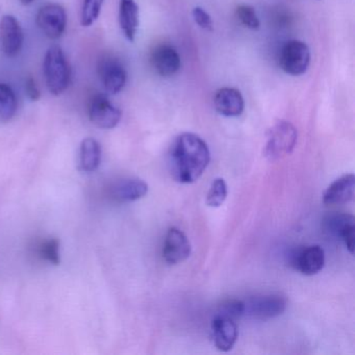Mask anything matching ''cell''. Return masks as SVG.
<instances>
[{"instance_id": "cell-7", "label": "cell", "mask_w": 355, "mask_h": 355, "mask_svg": "<svg viewBox=\"0 0 355 355\" xmlns=\"http://www.w3.org/2000/svg\"><path fill=\"white\" fill-rule=\"evenodd\" d=\"M97 71L103 88L109 94H117L125 86L128 72L117 58L112 55L101 58Z\"/></svg>"}, {"instance_id": "cell-18", "label": "cell", "mask_w": 355, "mask_h": 355, "mask_svg": "<svg viewBox=\"0 0 355 355\" xmlns=\"http://www.w3.org/2000/svg\"><path fill=\"white\" fill-rule=\"evenodd\" d=\"M139 7L135 0H120L119 24L125 38L130 42L136 39L139 28Z\"/></svg>"}, {"instance_id": "cell-27", "label": "cell", "mask_w": 355, "mask_h": 355, "mask_svg": "<svg viewBox=\"0 0 355 355\" xmlns=\"http://www.w3.org/2000/svg\"><path fill=\"white\" fill-rule=\"evenodd\" d=\"M26 93L31 101H37L40 98V90H39L38 86H37L36 80L32 76H28L26 80Z\"/></svg>"}, {"instance_id": "cell-17", "label": "cell", "mask_w": 355, "mask_h": 355, "mask_svg": "<svg viewBox=\"0 0 355 355\" xmlns=\"http://www.w3.org/2000/svg\"><path fill=\"white\" fill-rule=\"evenodd\" d=\"M148 192V184L140 178H124L114 184L112 196L118 202H134Z\"/></svg>"}, {"instance_id": "cell-4", "label": "cell", "mask_w": 355, "mask_h": 355, "mask_svg": "<svg viewBox=\"0 0 355 355\" xmlns=\"http://www.w3.org/2000/svg\"><path fill=\"white\" fill-rule=\"evenodd\" d=\"M311 64V51L302 41H288L280 49L279 65L286 73L302 76Z\"/></svg>"}, {"instance_id": "cell-14", "label": "cell", "mask_w": 355, "mask_h": 355, "mask_svg": "<svg viewBox=\"0 0 355 355\" xmlns=\"http://www.w3.org/2000/svg\"><path fill=\"white\" fill-rule=\"evenodd\" d=\"M214 342L220 351L227 352L238 340V326L234 320L216 315L211 322Z\"/></svg>"}, {"instance_id": "cell-19", "label": "cell", "mask_w": 355, "mask_h": 355, "mask_svg": "<svg viewBox=\"0 0 355 355\" xmlns=\"http://www.w3.org/2000/svg\"><path fill=\"white\" fill-rule=\"evenodd\" d=\"M101 146L95 139H85L80 145V169L93 172L99 167L101 162Z\"/></svg>"}, {"instance_id": "cell-3", "label": "cell", "mask_w": 355, "mask_h": 355, "mask_svg": "<svg viewBox=\"0 0 355 355\" xmlns=\"http://www.w3.org/2000/svg\"><path fill=\"white\" fill-rule=\"evenodd\" d=\"M297 130L291 122L279 120L267 132L265 157L270 161H277L292 153L296 146Z\"/></svg>"}, {"instance_id": "cell-21", "label": "cell", "mask_w": 355, "mask_h": 355, "mask_svg": "<svg viewBox=\"0 0 355 355\" xmlns=\"http://www.w3.org/2000/svg\"><path fill=\"white\" fill-rule=\"evenodd\" d=\"M227 184L223 178H216L211 182L207 196V205L211 207H220L227 197Z\"/></svg>"}, {"instance_id": "cell-22", "label": "cell", "mask_w": 355, "mask_h": 355, "mask_svg": "<svg viewBox=\"0 0 355 355\" xmlns=\"http://www.w3.org/2000/svg\"><path fill=\"white\" fill-rule=\"evenodd\" d=\"M216 315L230 318V319L236 321L245 315L244 301L238 300V299H228V300L223 301Z\"/></svg>"}, {"instance_id": "cell-1", "label": "cell", "mask_w": 355, "mask_h": 355, "mask_svg": "<svg viewBox=\"0 0 355 355\" xmlns=\"http://www.w3.org/2000/svg\"><path fill=\"white\" fill-rule=\"evenodd\" d=\"M211 153L207 143L195 134L180 135L169 153L171 175L180 184L196 182L209 166Z\"/></svg>"}, {"instance_id": "cell-26", "label": "cell", "mask_w": 355, "mask_h": 355, "mask_svg": "<svg viewBox=\"0 0 355 355\" xmlns=\"http://www.w3.org/2000/svg\"><path fill=\"white\" fill-rule=\"evenodd\" d=\"M195 22L205 31H213L214 24L211 16L200 7L194 8L192 12Z\"/></svg>"}, {"instance_id": "cell-25", "label": "cell", "mask_w": 355, "mask_h": 355, "mask_svg": "<svg viewBox=\"0 0 355 355\" xmlns=\"http://www.w3.org/2000/svg\"><path fill=\"white\" fill-rule=\"evenodd\" d=\"M41 255L53 265H60L61 257H60V241L57 239H51L47 241L41 247Z\"/></svg>"}, {"instance_id": "cell-8", "label": "cell", "mask_w": 355, "mask_h": 355, "mask_svg": "<svg viewBox=\"0 0 355 355\" xmlns=\"http://www.w3.org/2000/svg\"><path fill=\"white\" fill-rule=\"evenodd\" d=\"M88 112L91 122L103 130L116 128L121 120V111L103 94H96L91 98Z\"/></svg>"}, {"instance_id": "cell-11", "label": "cell", "mask_w": 355, "mask_h": 355, "mask_svg": "<svg viewBox=\"0 0 355 355\" xmlns=\"http://www.w3.org/2000/svg\"><path fill=\"white\" fill-rule=\"evenodd\" d=\"M291 263V265L303 275H315L319 273L325 265V252L319 245L304 247L294 253Z\"/></svg>"}, {"instance_id": "cell-6", "label": "cell", "mask_w": 355, "mask_h": 355, "mask_svg": "<svg viewBox=\"0 0 355 355\" xmlns=\"http://www.w3.org/2000/svg\"><path fill=\"white\" fill-rule=\"evenodd\" d=\"M37 26L47 38L58 40L63 36L67 26L65 9L58 3L45 5L37 14Z\"/></svg>"}, {"instance_id": "cell-20", "label": "cell", "mask_w": 355, "mask_h": 355, "mask_svg": "<svg viewBox=\"0 0 355 355\" xmlns=\"http://www.w3.org/2000/svg\"><path fill=\"white\" fill-rule=\"evenodd\" d=\"M18 101L13 89L0 83V123H7L15 117Z\"/></svg>"}, {"instance_id": "cell-10", "label": "cell", "mask_w": 355, "mask_h": 355, "mask_svg": "<svg viewBox=\"0 0 355 355\" xmlns=\"http://www.w3.org/2000/svg\"><path fill=\"white\" fill-rule=\"evenodd\" d=\"M192 247L188 236L176 227L169 228L163 246V257L169 265H178L190 257Z\"/></svg>"}, {"instance_id": "cell-13", "label": "cell", "mask_w": 355, "mask_h": 355, "mask_svg": "<svg viewBox=\"0 0 355 355\" xmlns=\"http://www.w3.org/2000/svg\"><path fill=\"white\" fill-rule=\"evenodd\" d=\"M151 65L162 78H170L178 73L182 66L180 53L171 45L157 46L151 55Z\"/></svg>"}, {"instance_id": "cell-2", "label": "cell", "mask_w": 355, "mask_h": 355, "mask_svg": "<svg viewBox=\"0 0 355 355\" xmlns=\"http://www.w3.org/2000/svg\"><path fill=\"white\" fill-rule=\"evenodd\" d=\"M44 76L49 92L55 96L63 94L71 82V68L61 47L53 45L45 55Z\"/></svg>"}, {"instance_id": "cell-15", "label": "cell", "mask_w": 355, "mask_h": 355, "mask_svg": "<svg viewBox=\"0 0 355 355\" xmlns=\"http://www.w3.org/2000/svg\"><path fill=\"white\" fill-rule=\"evenodd\" d=\"M355 176L346 174L334 180L323 195V202L326 205H340L350 202L354 199Z\"/></svg>"}, {"instance_id": "cell-28", "label": "cell", "mask_w": 355, "mask_h": 355, "mask_svg": "<svg viewBox=\"0 0 355 355\" xmlns=\"http://www.w3.org/2000/svg\"><path fill=\"white\" fill-rule=\"evenodd\" d=\"M20 3H22V5H24V6H28V5H31V3H33V1H34V0H19Z\"/></svg>"}, {"instance_id": "cell-12", "label": "cell", "mask_w": 355, "mask_h": 355, "mask_svg": "<svg viewBox=\"0 0 355 355\" xmlns=\"http://www.w3.org/2000/svg\"><path fill=\"white\" fill-rule=\"evenodd\" d=\"M326 230L340 238L351 254L354 253L355 220L350 214L332 213L324 219Z\"/></svg>"}, {"instance_id": "cell-23", "label": "cell", "mask_w": 355, "mask_h": 355, "mask_svg": "<svg viewBox=\"0 0 355 355\" xmlns=\"http://www.w3.org/2000/svg\"><path fill=\"white\" fill-rule=\"evenodd\" d=\"M103 0H85L82 9V26H92L101 14Z\"/></svg>"}, {"instance_id": "cell-24", "label": "cell", "mask_w": 355, "mask_h": 355, "mask_svg": "<svg viewBox=\"0 0 355 355\" xmlns=\"http://www.w3.org/2000/svg\"><path fill=\"white\" fill-rule=\"evenodd\" d=\"M236 17L245 28L251 31H257L261 26L259 17L254 8L249 5H241L236 8Z\"/></svg>"}, {"instance_id": "cell-9", "label": "cell", "mask_w": 355, "mask_h": 355, "mask_svg": "<svg viewBox=\"0 0 355 355\" xmlns=\"http://www.w3.org/2000/svg\"><path fill=\"white\" fill-rule=\"evenodd\" d=\"M24 34L14 16L6 15L0 20V47L7 57L15 58L21 53Z\"/></svg>"}, {"instance_id": "cell-5", "label": "cell", "mask_w": 355, "mask_h": 355, "mask_svg": "<svg viewBox=\"0 0 355 355\" xmlns=\"http://www.w3.org/2000/svg\"><path fill=\"white\" fill-rule=\"evenodd\" d=\"M244 303L245 315L261 320L272 319L282 315L288 305L286 299L279 294L252 297Z\"/></svg>"}, {"instance_id": "cell-16", "label": "cell", "mask_w": 355, "mask_h": 355, "mask_svg": "<svg viewBox=\"0 0 355 355\" xmlns=\"http://www.w3.org/2000/svg\"><path fill=\"white\" fill-rule=\"evenodd\" d=\"M218 113L225 117H239L244 112L245 103L240 91L234 88H222L214 99Z\"/></svg>"}]
</instances>
